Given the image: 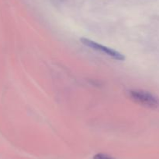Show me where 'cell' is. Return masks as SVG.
I'll use <instances>...</instances> for the list:
<instances>
[{
  "instance_id": "cell-3",
  "label": "cell",
  "mask_w": 159,
  "mask_h": 159,
  "mask_svg": "<svg viewBox=\"0 0 159 159\" xmlns=\"http://www.w3.org/2000/svg\"><path fill=\"white\" fill-rule=\"evenodd\" d=\"M93 159H114L111 156H109L105 154H97L93 157Z\"/></svg>"
},
{
  "instance_id": "cell-2",
  "label": "cell",
  "mask_w": 159,
  "mask_h": 159,
  "mask_svg": "<svg viewBox=\"0 0 159 159\" xmlns=\"http://www.w3.org/2000/svg\"><path fill=\"white\" fill-rule=\"evenodd\" d=\"M81 42H82L83 45H86L87 47H89L92 49H94L96 51H100L102 54H105L107 55L110 56V57L113 58V59H116L118 61H124L125 59V56L123 54H121L119 51H116L114 49H112V48H108L107 46H104V45H100V44H98L97 42L94 41H92L90 39L85 38V37H82L81 38Z\"/></svg>"
},
{
  "instance_id": "cell-1",
  "label": "cell",
  "mask_w": 159,
  "mask_h": 159,
  "mask_svg": "<svg viewBox=\"0 0 159 159\" xmlns=\"http://www.w3.org/2000/svg\"><path fill=\"white\" fill-rule=\"evenodd\" d=\"M128 96L132 101L140 105L152 110L159 111V97L143 90H130Z\"/></svg>"
}]
</instances>
